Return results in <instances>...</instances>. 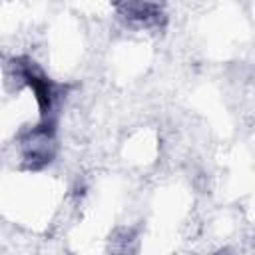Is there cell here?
<instances>
[{
  "instance_id": "cell-1",
  "label": "cell",
  "mask_w": 255,
  "mask_h": 255,
  "mask_svg": "<svg viewBox=\"0 0 255 255\" xmlns=\"http://www.w3.org/2000/svg\"><path fill=\"white\" fill-rule=\"evenodd\" d=\"M122 16L137 26L149 28V26H159L161 20H165V14L159 4H147V2H129V4H120Z\"/></svg>"
}]
</instances>
